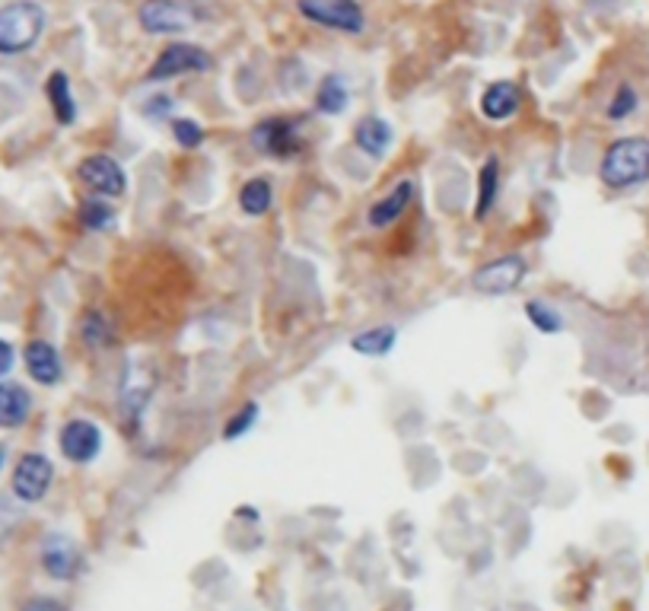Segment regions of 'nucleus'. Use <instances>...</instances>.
<instances>
[{
  "label": "nucleus",
  "mask_w": 649,
  "mask_h": 611,
  "mask_svg": "<svg viewBox=\"0 0 649 611\" xmlns=\"http://www.w3.org/2000/svg\"><path fill=\"white\" fill-rule=\"evenodd\" d=\"M77 179L99 198H121L128 191L125 169H121L112 156H102V153L86 156L77 166Z\"/></svg>",
  "instance_id": "nucleus-8"
},
{
  "label": "nucleus",
  "mask_w": 649,
  "mask_h": 611,
  "mask_svg": "<svg viewBox=\"0 0 649 611\" xmlns=\"http://www.w3.org/2000/svg\"><path fill=\"white\" fill-rule=\"evenodd\" d=\"M45 93L51 99V109H55L58 125H74V121H77V102H74V93H70V80H67L64 71H55L48 77Z\"/></svg>",
  "instance_id": "nucleus-18"
},
{
  "label": "nucleus",
  "mask_w": 649,
  "mask_h": 611,
  "mask_svg": "<svg viewBox=\"0 0 649 611\" xmlns=\"http://www.w3.org/2000/svg\"><path fill=\"white\" fill-rule=\"evenodd\" d=\"M634 109H637V93L630 90L627 83L618 86V93H615V99H611V106H608V118L621 121V118H627Z\"/></svg>",
  "instance_id": "nucleus-27"
},
{
  "label": "nucleus",
  "mask_w": 649,
  "mask_h": 611,
  "mask_svg": "<svg viewBox=\"0 0 649 611\" xmlns=\"http://www.w3.org/2000/svg\"><path fill=\"white\" fill-rule=\"evenodd\" d=\"M80 341L86 347H93V351H102V347H109L115 341L112 322L105 319V312H99V309L83 312V319H80Z\"/></svg>",
  "instance_id": "nucleus-20"
},
{
  "label": "nucleus",
  "mask_w": 649,
  "mask_h": 611,
  "mask_svg": "<svg viewBox=\"0 0 649 611\" xmlns=\"http://www.w3.org/2000/svg\"><path fill=\"white\" fill-rule=\"evenodd\" d=\"M519 109V86L513 80H497L490 83L484 96H481V112L490 118V121H506L513 118Z\"/></svg>",
  "instance_id": "nucleus-14"
},
{
  "label": "nucleus",
  "mask_w": 649,
  "mask_h": 611,
  "mask_svg": "<svg viewBox=\"0 0 649 611\" xmlns=\"http://www.w3.org/2000/svg\"><path fill=\"white\" fill-rule=\"evenodd\" d=\"M42 570L51 580H74L83 570V557L74 541L64 535H51L42 545Z\"/></svg>",
  "instance_id": "nucleus-10"
},
{
  "label": "nucleus",
  "mask_w": 649,
  "mask_h": 611,
  "mask_svg": "<svg viewBox=\"0 0 649 611\" xmlns=\"http://www.w3.org/2000/svg\"><path fill=\"white\" fill-rule=\"evenodd\" d=\"M252 144L268 156H290L296 153V134L287 118H268L252 131Z\"/></svg>",
  "instance_id": "nucleus-12"
},
{
  "label": "nucleus",
  "mask_w": 649,
  "mask_h": 611,
  "mask_svg": "<svg viewBox=\"0 0 649 611\" xmlns=\"http://www.w3.org/2000/svg\"><path fill=\"white\" fill-rule=\"evenodd\" d=\"M525 274H529V261L522 255H503L497 261H487L484 268L475 271L471 287L481 296H510L522 287Z\"/></svg>",
  "instance_id": "nucleus-3"
},
{
  "label": "nucleus",
  "mask_w": 649,
  "mask_h": 611,
  "mask_svg": "<svg viewBox=\"0 0 649 611\" xmlns=\"http://www.w3.org/2000/svg\"><path fill=\"white\" fill-rule=\"evenodd\" d=\"M58 443H61L64 459L77 462V465H86V462H93L99 456L102 430L93 421H83V417H77V421H67L61 427V440Z\"/></svg>",
  "instance_id": "nucleus-9"
},
{
  "label": "nucleus",
  "mask_w": 649,
  "mask_h": 611,
  "mask_svg": "<svg viewBox=\"0 0 649 611\" xmlns=\"http://www.w3.org/2000/svg\"><path fill=\"white\" fill-rule=\"evenodd\" d=\"M32 411V395L16 382H0V430L23 427Z\"/></svg>",
  "instance_id": "nucleus-15"
},
{
  "label": "nucleus",
  "mask_w": 649,
  "mask_h": 611,
  "mask_svg": "<svg viewBox=\"0 0 649 611\" xmlns=\"http://www.w3.org/2000/svg\"><path fill=\"white\" fill-rule=\"evenodd\" d=\"M23 611H67L58 599H45V596H39V599H29L26 605H23Z\"/></svg>",
  "instance_id": "nucleus-28"
},
{
  "label": "nucleus",
  "mask_w": 649,
  "mask_h": 611,
  "mask_svg": "<svg viewBox=\"0 0 649 611\" xmlns=\"http://www.w3.org/2000/svg\"><path fill=\"white\" fill-rule=\"evenodd\" d=\"M51 478H55V465H51V459L42 456V452H26L13 468V494L23 503H39L48 494Z\"/></svg>",
  "instance_id": "nucleus-7"
},
{
  "label": "nucleus",
  "mask_w": 649,
  "mask_h": 611,
  "mask_svg": "<svg viewBox=\"0 0 649 611\" xmlns=\"http://www.w3.org/2000/svg\"><path fill=\"white\" fill-rule=\"evenodd\" d=\"M258 414H261V408L255 405V401H249V405H242L230 421H226V427H223V440H239V436H245L252 427H255V421H258Z\"/></svg>",
  "instance_id": "nucleus-25"
},
{
  "label": "nucleus",
  "mask_w": 649,
  "mask_h": 611,
  "mask_svg": "<svg viewBox=\"0 0 649 611\" xmlns=\"http://www.w3.org/2000/svg\"><path fill=\"white\" fill-rule=\"evenodd\" d=\"M525 316H529V322L541 331V335H557L560 328H564V319H560V312L548 303H541V300H529V306H525Z\"/></svg>",
  "instance_id": "nucleus-24"
},
{
  "label": "nucleus",
  "mask_w": 649,
  "mask_h": 611,
  "mask_svg": "<svg viewBox=\"0 0 649 611\" xmlns=\"http://www.w3.org/2000/svg\"><path fill=\"white\" fill-rule=\"evenodd\" d=\"M137 20L153 36H166V32H185L195 26L198 13L185 0H147L137 10Z\"/></svg>",
  "instance_id": "nucleus-6"
},
{
  "label": "nucleus",
  "mask_w": 649,
  "mask_h": 611,
  "mask_svg": "<svg viewBox=\"0 0 649 611\" xmlns=\"http://www.w3.org/2000/svg\"><path fill=\"white\" fill-rule=\"evenodd\" d=\"M296 10L312 23L338 32H354V36L366 26V16L357 0H296Z\"/></svg>",
  "instance_id": "nucleus-4"
},
{
  "label": "nucleus",
  "mask_w": 649,
  "mask_h": 611,
  "mask_svg": "<svg viewBox=\"0 0 649 611\" xmlns=\"http://www.w3.org/2000/svg\"><path fill=\"white\" fill-rule=\"evenodd\" d=\"M414 198V182H398L389 195H385L382 201H376L370 207V214H366V220H370L373 230H385V226H392L401 214L408 211V204Z\"/></svg>",
  "instance_id": "nucleus-13"
},
{
  "label": "nucleus",
  "mask_w": 649,
  "mask_h": 611,
  "mask_svg": "<svg viewBox=\"0 0 649 611\" xmlns=\"http://www.w3.org/2000/svg\"><path fill=\"white\" fill-rule=\"evenodd\" d=\"M354 141L357 147L366 153V156H373V160H379V156H385V150L392 147V128H389V121H382L376 115L370 118H363L357 131H354Z\"/></svg>",
  "instance_id": "nucleus-16"
},
{
  "label": "nucleus",
  "mask_w": 649,
  "mask_h": 611,
  "mask_svg": "<svg viewBox=\"0 0 649 611\" xmlns=\"http://www.w3.org/2000/svg\"><path fill=\"white\" fill-rule=\"evenodd\" d=\"M395 341H398V331L392 325H379V328H366L360 335L350 338V351H357L360 357H385V354H392Z\"/></svg>",
  "instance_id": "nucleus-17"
},
{
  "label": "nucleus",
  "mask_w": 649,
  "mask_h": 611,
  "mask_svg": "<svg viewBox=\"0 0 649 611\" xmlns=\"http://www.w3.org/2000/svg\"><path fill=\"white\" fill-rule=\"evenodd\" d=\"M112 223H115V211L105 201L90 198V201L80 204V226H83V230L99 233V230H109Z\"/></svg>",
  "instance_id": "nucleus-23"
},
{
  "label": "nucleus",
  "mask_w": 649,
  "mask_h": 611,
  "mask_svg": "<svg viewBox=\"0 0 649 611\" xmlns=\"http://www.w3.org/2000/svg\"><path fill=\"white\" fill-rule=\"evenodd\" d=\"M599 176L608 188H634L649 182V137H621L611 144Z\"/></svg>",
  "instance_id": "nucleus-1"
},
{
  "label": "nucleus",
  "mask_w": 649,
  "mask_h": 611,
  "mask_svg": "<svg viewBox=\"0 0 649 611\" xmlns=\"http://www.w3.org/2000/svg\"><path fill=\"white\" fill-rule=\"evenodd\" d=\"M271 201H274V191L268 179H252L239 191V207H242V214H249V217H265L271 211Z\"/></svg>",
  "instance_id": "nucleus-21"
},
{
  "label": "nucleus",
  "mask_w": 649,
  "mask_h": 611,
  "mask_svg": "<svg viewBox=\"0 0 649 611\" xmlns=\"http://www.w3.org/2000/svg\"><path fill=\"white\" fill-rule=\"evenodd\" d=\"M13 363H16V354H13V347L7 341H0V379H4L10 370H13Z\"/></svg>",
  "instance_id": "nucleus-29"
},
{
  "label": "nucleus",
  "mask_w": 649,
  "mask_h": 611,
  "mask_svg": "<svg viewBox=\"0 0 649 611\" xmlns=\"http://www.w3.org/2000/svg\"><path fill=\"white\" fill-rule=\"evenodd\" d=\"M45 29V10L32 0L0 7V55H23L39 42Z\"/></svg>",
  "instance_id": "nucleus-2"
},
{
  "label": "nucleus",
  "mask_w": 649,
  "mask_h": 611,
  "mask_svg": "<svg viewBox=\"0 0 649 611\" xmlns=\"http://www.w3.org/2000/svg\"><path fill=\"white\" fill-rule=\"evenodd\" d=\"M500 191V163L490 156L478 172V201H475V220H487V214L494 211Z\"/></svg>",
  "instance_id": "nucleus-19"
},
{
  "label": "nucleus",
  "mask_w": 649,
  "mask_h": 611,
  "mask_svg": "<svg viewBox=\"0 0 649 611\" xmlns=\"http://www.w3.org/2000/svg\"><path fill=\"white\" fill-rule=\"evenodd\" d=\"M4 459H7V449H4V443H0V468H4Z\"/></svg>",
  "instance_id": "nucleus-30"
},
{
  "label": "nucleus",
  "mask_w": 649,
  "mask_h": 611,
  "mask_svg": "<svg viewBox=\"0 0 649 611\" xmlns=\"http://www.w3.org/2000/svg\"><path fill=\"white\" fill-rule=\"evenodd\" d=\"M23 363H26L29 376L35 382H42V386H55V382H61V376H64V366H61V357L55 351V344H48L42 338L26 344Z\"/></svg>",
  "instance_id": "nucleus-11"
},
{
  "label": "nucleus",
  "mask_w": 649,
  "mask_h": 611,
  "mask_svg": "<svg viewBox=\"0 0 649 611\" xmlns=\"http://www.w3.org/2000/svg\"><path fill=\"white\" fill-rule=\"evenodd\" d=\"M210 71V55L198 45H185V42H172L169 48L160 51V58L153 61V67L147 71L150 83H163L172 77H182V74H201Z\"/></svg>",
  "instance_id": "nucleus-5"
},
{
  "label": "nucleus",
  "mask_w": 649,
  "mask_h": 611,
  "mask_svg": "<svg viewBox=\"0 0 649 611\" xmlns=\"http://www.w3.org/2000/svg\"><path fill=\"white\" fill-rule=\"evenodd\" d=\"M172 137L179 141V147L191 150L204 141V131L198 121H191V118H172Z\"/></svg>",
  "instance_id": "nucleus-26"
},
{
  "label": "nucleus",
  "mask_w": 649,
  "mask_h": 611,
  "mask_svg": "<svg viewBox=\"0 0 649 611\" xmlns=\"http://www.w3.org/2000/svg\"><path fill=\"white\" fill-rule=\"evenodd\" d=\"M315 106H319V112H325V115H341L344 106H347V83H344V77H338V74L325 77L322 86H319V99H315Z\"/></svg>",
  "instance_id": "nucleus-22"
}]
</instances>
